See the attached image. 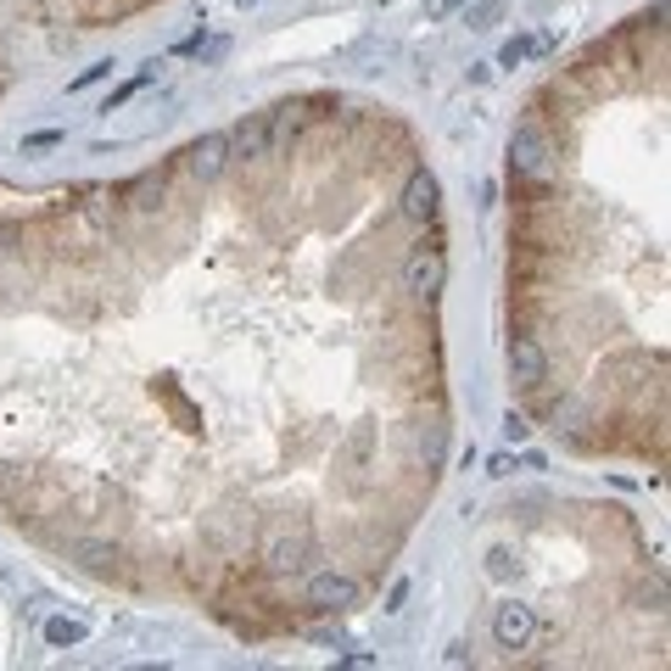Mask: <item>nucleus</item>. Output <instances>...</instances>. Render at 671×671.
I'll list each match as a JSON object with an SVG mask.
<instances>
[{
	"label": "nucleus",
	"instance_id": "obj_1",
	"mask_svg": "<svg viewBox=\"0 0 671 671\" xmlns=\"http://www.w3.org/2000/svg\"><path fill=\"white\" fill-rule=\"evenodd\" d=\"M443 280H448V257H443L437 246H415L409 263H403V291H409L415 302H431V296L443 291Z\"/></svg>",
	"mask_w": 671,
	"mask_h": 671
},
{
	"label": "nucleus",
	"instance_id": "obj_19",
	"mask_svg": "<svg viewBox=\"0 0 671 671\" xmlns=\"http://www.w3.org/2000/svg\"><path fill=\"white\" fill-rule=\"evenodd\" d=\"M487 576H493V582H509V576H515V554H509V548H493V554H487Z\"/></svg>",
	"mask_w": 671,
	"mask_h": 671
},
{
	"label": "nucleus",
	"instance_id": "obj_18",
	"mask_svg": "<svg viewBox=\"0 0 671 671\" xmlns=\"http://www.w3.org/2000/svg\"><path fill=\"white\" fill-rule=\"evenodd\" d=\"M113 68H118L113 57H107V62H90V68H85V74H79V79H74L68 90H90V85H101V79H113Z\"/></svg>",
	"mask_w": 671,
	"mask_h": 671
},
{
	"label": "nucleus",
	"instance_id": "obj_15",
	"mask_svg": "<svg viewBox=\"0 0 671 671\" xmlns=\"http://www.w3.org/2000/svg\"><path fill=\"white\" fill-rule=\"evenodd\" d=\"M152 79H157V62H152V68H146V74H135V79H129V85H118V90H113V96H107V107H101V113H118V107H129V101H135V96H140V90H146V85H152Z\"/></svg>",
	"mask_w": 671,
	"mask_h": 671
},
{
	"label": "nucleus",
	"instance_id": "obj_13",
	"mask_svg": "<svg viewBox=\"0 0 671 671\" xmlns=\"http://www.w3.org/2000/svg\"><path fill=\"white\" fill-rule=\"evenodd\" d=\"M370 448H376V426H353V437H348V470H353V487H359L364 470H370Z\"/></svg>",
	"mask_w": 671,
	"mask_h": 671
},
{
	"label": "nucleus",
	"instance_id": "obj_11",
	"mask_svg": "<svg viewBox=\"0 0 671 671\" xmlns=\"http://www.w3.org/2000/svg\"><path fill=\"white\" fill-rule=\"evenodd\" d=\"M543 51H554V35H515V40H504L498 68H521V62H532V57H543Z\"/></svg>",
	"mask_w": 671,
	"mask_h": 671
},
{
	"label": "nucleus",
	"instance_id": "obj_6",
	"mask_svg": "<svg viewBox=\"0 0 671 671\" xmlns=\"http://www.w3.org/2000/svg\"><path fill=\"white\" fill-rule=\"evenodd\" d=\"M509 370H515L521 387H537L548 376V353H543L537 336H509Z\"/></svg>",
	"mask_w": 671,
	"mask_h": 671
},
{
	"label": "nucleus",
	"instance_id": "obj_17",
	"mask_svg": "<svg viewBox=\"0 0 671 671\" xmlns=\"http://www.w3.org/2000/svg\"><path fill=\"white\" fill-rule=\"evenodd\" d=\"M74 554H79L90 571H113V565H118V548H113V543H79Z\"/></svg>",
	"mask_w": 671,
	"mask_h": 671
},
{
	"label": "nucleus",
	"instance_id": "obj_26",
	"mask_svg": "<svg viewBox=\"0 0 671 671\" xmlns=\"http://www.w3.org/2000/svg\"><path fill=\"white\" fill-rule=\"evenodd\" d=\"M509 470H515L509 454H493V459H487V476H509Z\"/></svg>",
	"mask_w": 671,
	"mask_h": 671
},
{
	"label": "nucleus",
	"instance_id": "obj_27",
	"mask_svg": "<svg viewBox=\"0 0 671 671\" xmlns=\"http://www.w3.org/2000/svg\"><path fill=\"white\" fill-rule=\"evenodd\" d=\"M342 665H348V671H364V665H376V654L359 649V654H342Z\"/></svg>",
	"mask_w": 671,
	"mask_h": 671
},
{
	"label": "nucleus",
	"instance_id": "obj_4",
	"mask_svg": "<svg viewBox=\"0 0 671 671\" xmlns=\"http://www.w3.org/2000/svg\"><path fill=\"white\" fill-rule=\"evenodd\" d=\"M532 632H537V615H532V604H521V599H509V604H498V615H493V638H498V649H526L532 643Z\"/></svg>",
	"mask_w": 671,
	"mask_h": 671
},
{
	"label": "nucleus",
	"instance_id": "obj_9",
	"mask_svg": "<svg viewBox=\"0 0 671 671\" xmlns=\"http://www.w3.org/2000/svg\"><path fill=\"white\" fill-rule=\"evenodd\" d=\"M269 152V113H252L230 129V157H263Z\"/></svg>",
	"mask_w": 671,
	"mask_h": 671
},
{
	"label": "nucleus",
	"instance_id": "obj_8",
	"mask_svg": "<svg viewBox=\"0 0 671 671\" xmlns=\"http://www.w3.org/2000/svg\"><path fill=\"white\" fill-rule=\"evenodd\" d=\"M263 565H269V576H296V571H308V537H302V532L274 537L269 554H263Z\"/></svg>",
	"mask_w": 671,
	"mask_h": 671
},
{
	"label": "nucleus",
	"instance_id": "obj_5",
	"mask_svg": "<svg viewBox=\"0 0 671 671\" xmlns=\"http://www.w3.org/2000/svg\"><path fill=\"white\" fill-rule=\"evenodd\" d=\"M185 168H191L202 185H213V179L230 168V135H202V140L185 152Z\"/></svg>",
	"mask_w": 671,
	"mask_h": 671
},
{
	"label": "nucleus",
	"instance_id": "obj_10",
	"mask_svg": "<svg viewBox=\"0 0 671 671\" xmlns=\"http://www.w3.org/2000/svg\"><path fill=\"white\" fill-rule=\"evenodd\" d=\"M302 124H308V101L274 107V113H269V152H274V146H291V140L302 135Z\"/></svg>",
	"mask_w": 671,
	"mask_h": 671
},
{
	"label": "nucleus",
	"instance_id": "obj_2",
	"mask_svg": "<svg viewBox=\"0 0 671 671\" xmlns=\"http://www.w3.org/2000/svg\"><path fill=\"white\" fill-rule=\"evenodd\" d=\"M308 604L313 610H330V615H348L359 604V582L348 571H313L308 576Z\"/></svg>",
	"mask_w": 671,
	"mask_h": 671
},
{
	"label": "nucleus",
	"instance_id": "obj_22",
	"mask_svg": "<svg viewBox=\"0 0 671 671\" xmlns=\"http://www.w3.org/2000/svg\"><path fill=\"white\" fill-rule=\"evenodd\" d=\"M51 146H62V135H57V129H40V135H29V140H23V152H51Z\"/></svg>",
	"mask_w": 671,
	"mask_h": 671
},
{
	"label": "nucleus",
	"instance_id": "obj_25",
	"mask_svg": "<svg viewBox=\"0 0 671 671\" xmlns=\"http://www.w3.org/2000/svg\"><path fill=\"white\" fill-rule=\"evenodd\" d=\"M454 7H459V0H426V18H431V23H437V18H448V12H454Z\"/></svg>",
	"mask_w": 671,
	"mask_h": 671
},
{
	"label": "nucleus",
	"instance_id": "obj_23",
	"mask_svg": "<svg viewBox=\"0 0 671 671\" xmlns=\"http://www.w3.org/2000/svg\"><path fill=\"white\" fill-rule=\"evenodd\" d=\"M403 604H409V582H392V593H387V610H392V615H398V610H403Z\"/></svg>",
	"mask_w": 671,
	"mask_h": 671
},
{
	"label": "nucleus",
	"instance_id": "obj_24",
	"mask_svg": "<svg viewBox=\"0 0 671 671\" xmlns=\"http://www.w3.org/2000/svg\"><path fill=\"white\" fill-rule=\"evenodd\" d=\"M493 18H498V0H482V7H476V23H470V29H487Z\"/></svg>",
	"mask_w": 671,
	"mask_h": 671
},
{
	"label": "nucleus",
	"instance_id": "obj_16",
	"mask_svg": "<svg viewBox=\"0 0 671 671\" xmlns=\"http://www.w3.org/2000/svg\"><path fill=\"white\" fill-rule=\"evenodd\" d=\"M129 202H135L140 213H152V207L163 202V174H140V179L129 185Z\"/></svg>",
	"mask_w": 671,
	"mask_h": 671
},
{
	"label": "nucleus",
	"instance_id": "obj_12",
	"mask_svg": "<svg viewBox=\"0 0 671 671\" xmlns=\"http://www.w3.org/2000/svg\"><path fill=\"white\" fill-rule=\"evenodd\" d=\"M415 454L426 459V470H443V465H448V426H437V420H431V426L420 431Z\"/></svg>",
	"mask_w": 671,
	"mask_h": 671
},
{
	"label": "nucleus",
	"instance_id": "obj_14",
	"mask_svg": "<svg viewBox=\"0 0 671 671\" xmlns=\"http://www.w3.org/2000/svg\"><path fill=\"white\" fill-rule=\"evenodd\" d=\"M85 638H90V626L74 621V615H51V621H46V643H51V649H79Z\"/></svg>",
	"mask_w": 671,
	"mask_h": 671
},
{
	"label": "nucleus",
	"instance_id": "obj_7",
	"mask_svg": "<svg viewBox=\"0 0 671 671\" xmlns=\"http://www.w3.org/2000/svg\"><path fill=\"white\" fill-rule=\"evenodd\" d=\"M437 202H443L437 179H431L426 168H420V174H409V185H403V202H398V207H403V218H409V224H431V218H437Z\"/></svg>",
	"mask_w": 671,
	"mask_h": 671
},
{
	"label": "nucleus",
	"instance_id": "obj_21",
	"mask_svg": "<svg viewBox=\"0 0 671 671\" xmlns=\"http://www.w3.org/2000/svg\"><path fill=\"white\" fill-rule=\"evenodd\" d=\"M224 51H230V40H224V35H213V40H202V46H196V57H202V62H218Z\"/></svg>",
	"mask_w": 671,
	"mask_h": 671
},
{
	"label": "nucleus",
	"instance_id": "obj_3",
	"mask_svg": "<svg viewBox=\"0 0 671 671\" xmlns=\"http://www.w3.org/2000/svg\"><path fill=\"white\" fill-rule=\"evenodd\" d=\"M554 152H548V135L537 129V124H521L515 135H509V163H515V174H526V179H548V163Z\"/></svg>",
	"mask_w": 671,
	"mask_h": 671
},
{
	"label": "nucleus",
	"instance_id": "obj_20",
	"mask_svg": "<svg viewBox=\"0 0 671 671\" xmlns=\"http://www.w3.org/2000/svg\"><path fill=\"white\" fill-rule=\"evenodd\" d=\"M504 437H509V443H526V437H532V420L509 409V415H504Z\"/></svg>",
	"mask_w": 671,
	"mask_h": 671
}]
</instances>
